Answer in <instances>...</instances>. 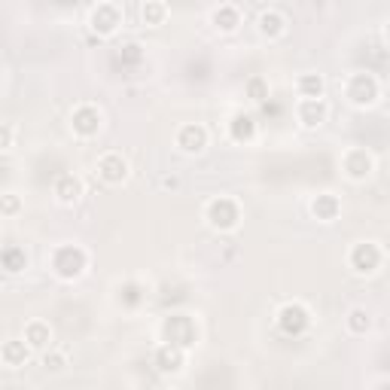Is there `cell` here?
<instances>
[{
	"instance_id": "6da1fadb",
	"label": "cell",
	"mask_w": 390,
	"mask_h": 390,
	"mask_svg": "<svg viewBox=\"0 0 390 390\" xmlns=\"http://www.w3.org/2000/svg\"><path fill=\"white\" fill-rule=\"evenodd\" d=\"M52 265H55V274L64 281L80 278L82 269H86V254L80 247H58L55 256H52Z\"/></svg>"
},
{
	"instance_id": "7a4b0ae2",
	"label": "cell",
	"mask_w": 390,
	"mask_h": 390,
	"mask_svg": "<svg viewBox=\"0 0 390 390\" xmlns=\"http://www.w3.org/2000/svg\"><path fill=\"white\" fill-rule=\"evenodd\" d=\"M208 220L213 229H220V232H229V229L238 226L241 213H238V204L232 202V198H213L208 204Z\"/></svg>"
},
{
	"instance_id": "3957f363",
	"label": "cell",
	"mask_w": 390,
	"mask_h": 390,
	"mask_svg": "<svg viewBox=\"0 0 390 390\" xmlns=\"http://www.w3.org/2000/svg\"><path fill=\"white\" fill-rule=\"evenodd\" d=\"M351 265H354L357 274H372L378 272L381 265V247L375 241H363L354 247V254H351Z\"/></svg>"
},
{
	"instance_id": "277c9868",
	"label": "cell",
	"mask_w": 390,
	"mask_h": 390,
	"mask_svg": "<svg viewBox=\"0 0 390 390\" xmlns=\"http://www.w3.org/2000/svg\"><path fill=\"white\" fill-rule=\"evenodd\" d=\"M348 98L354 104H372L378 98V82L372 80V76H366V73H357V76H351V82H348Z\"/></svg>"
},
{
	"instance_id": "5b68a950",
	"label": "cell",
	"mask_w": 390,
	"mask_h": 390,
	"mask_svg": "<svg viewBox=\"0 0 390 390\" xmlns=\"http://www.w3.org/2000/svg\"><path fill=\"white\" fill-rule=\"evenodd\" d=\"M98 174H101L107 183H122L128 177V162L119 152H107V156L98 159Z\"/></svg>"
},
{
	"instance_id": "8992f818",
	"label": "cell",
	"mask_w": 390,
	"mask_h": 390,
	"mask_svg": "<svg viewBox=\"0 0 390 390\" xmlns=\"http://www.w3.org/2000/svg\"><path fill=\"white\" fill-rule=\"evenodd\" d=\"M342 165H345V171H348V177H351V180H363V177H369L372 168H375V162H372V156H369L366 150H351Z\"/></svg>"
},
{
	"instance_id": "52a82bcc",
	"label": "cell",
	"mask_w": 390,
	"mask_h": 390,
	"mask_svg": "<svg viewBox=\"0 0 390 390\" xmlns=\"http://www.w3.org/2000/svg\"><path fill=\"white\" fill-rule=\"evenodd\" d=\"M177 147L183 152H202L208 147V132L202 125H183L177 134Z\"/></svg>"
},
{
	"instance_id": "ba28073f",
	"label": "cell",
	"mask_w": 390,
	"mask_h": 390,
	"mask_svg": "<svg viewBox=\"0 0 390 390\" xmlns=\"http://www.w3.org/2000/svg\"><path fill=\"white\" fill-rule=\"evenodd\" d=\"M281 330L284 333H302L305 326H308V311L302 308V305H284V308H281Z\"/></svg>"
},
{
	"instance_id": "9c48e42d",
	"label": "cell",
	"mask_w": 390,
	"mask_h": 390,
	"mask_svg": "<svg viewBox=\"0 0 390 390\" xmlns=\"http://www.w3.org/2000/svg\"><path fill=\"white\" fill-rule=\"evenodd\" d=\"M98 128H101V113H98L95 107H80V110L73 113V132L76 134L89 137V134H95Z\"/></svg>"
},
{
	"instance_id": "30bf717a",
	"label": "cell",
	"mask_w": 390,
	"mask_h": 390,
	"mask_svg": "<svg viewBox=\"0 0 390 390\" xmlns=\"http://www.w3.org/2000/svg\"><path fill=\"white\" fill-rule=\"evenodd\" d=\"M339 198H335L333 193H320L314 202H311V213H314L317 220H323V223H333L335 217H339Z\"/></svg>"
},
{
	"instance_id": "8fae6325",
	"label": "cell",
	"mask_w": 390,
	"mask_h": 390,
	"mask_svg": "<svg viewBox=\"0 0 390 390\" xmlns=\"http://www.w3.org/2000/svg\"><path fill=\"white\" fill-rule=\"evenodd\" d=\"M323 119H326V101H302L299 104V122L305 128H317V125H323Z\"/></svg>"
},
{
	"instance_id": "7c38bea8",
	"label": "cell",
	"mask_w": 390,
	"mask_h": 390,
	"mask_svg": "<svg viewBox=\"0 0 390 390\" xmlns=\"http://www.w3.org/2000/svg\"><path fill=\"white\" fill-rule=\"evenodd\" d=\"M156 366L162 372H180L183 369V348L177 345H162L156 351Z\"/></svg>"
},
{
	"instance_id": "4fadbf2b",
	"label": "cell",
	"mask_w": 390,
	"mask_h": 390,
	"mask_svg": "<svg viewBox=\"0 0 390 390\" xmlns=\"http://www.w3.org/2000/svg\"><path fill=\"white\" fill-rule=\"evenodd\" d=\"M55 195L61 204H73L76 198L82 195V183L73 177V174H61V177L55 180Z\"/></svg>"
},
{
	"instance_id": "5bb4252c",
	"label": "cell",
	"mask_w": 390,
	"mask_h": 390,
	"mask_svg": "<svg viewBox=\"0 0 390 390\" xmlns=\"http://www.w3.org/2000/svg\"><path fill=\"white\" fill-rule=\"evenodd\" d=\"M25 342H28V348H49L52 345V330H49V323H40V320H34V323H28V330H25Z\"/></svg>"
},
{
	"instance_id": "9a60e30c",
	"label": "cell",
	"mask_w": 390,
	"mask_h": 390,
	"mask_svg": "<svg viewBox=\"0 0 390 390\" xmlns=\"http://www.w3.org/2000/svg\"><path fill=\"white\" fill-rule=\"evenodd\" d=\"M25 360H28V345L25 342H6L3 345V363L6 366H25Z\"/></svg>"
},
{
	"instance_id": "2e32d148",
	"label": "cell",
	"mask_w": 390,
	"mask_h": 390,
	"mask_svg": "<svg viewBox=\"0 0 390 390\" xmlns=\"http://www.w3.org/2000/svg\"><path fill=\"white\" fill-rule=\"evenodd\" d=\"M299 91H302L305 101H317V98L323 95V80H320L317 73L302 76V80H299Z\"/></svg>"
},
{
	"instance_id": "e0dca14e",
	"label": "cell",
	"mask_w": 390,
	"mask_h": 390,
	"mask_svg": "<svg viewBox=\"0 0 390 390\" xmlns=\"http://www.w3.org/2000/svg\"><path fill=\"white\" fill-rule=\"evenodd\" d=\"M256 132V125H254V119L250 116H235L232 119V137L235 141H250Z\"/></svg>"
},
{
	"instance_id": "ac0fdd59",
	"label": "cell",
	"mask_w": 390,
	"mask_h": 390,
	"mask_svg": "<svg viewBox=\"0 0 390 390\" xmlns=\"http://www.w3.org/2000/svg\"><path fill=\"white\" fill-rule=\"evenodd\" d=\"M348 330L357 333V335L366 333V330H369V314H366L363 308H351V314H348Z\"/></svg>"
},
{
	"instance_id": "d6986e66",
	"label": "cell",
	"mask_w": 390,
	"mask_h": 390,
	"mask_svg": "<svg viewBox=\"0 0 390 390\" xmlns=\"http://www.w3.org/2000/svg\"><path fill=\"white\" fill-rule=\"evenodd\" d=\"M3 265H6V272H21L28 265V256H25V250H15L10 247L3 254Z\"/></svg>"
},
{
	"instance_id": "ffe728a7",
	"label": "cell",
	"mask_w": 390,
	"mask_h": 390,
	"mask_svg": "<svg viewBox=\"0 0 390 390\" xmlns=\"http://www.w3.org/2000/svg\"><path fill=\"white\" fill-rule=\"evenodd\" d=\"M43 366L49 372H61L67 366V354H64V351H49V354L43 357Z\"/></svg>"
},
{
	"instance_id": "44dd1931",
	"label": "cell",
	"mask_w": 390,
	"mask_h": 390,
	"mask_svg": "<svg viewBox=\"0 0 390 390\" xmlns=\"http://www.w3.org/2000/svg\"><path fill=\"white\" fill-rule=\"evenodd\" d=\"M250 98H254V101H265V98H269V89H265L263 80H254V82H250Z\"/></svg>"
},
{
	"instance_id": "7402d4cb",
	"label": "cell",
	"mask_w": 390,
	"mask_h": 390,
	"mask_svg": "<svg viewBox=\"0 0 390 390\" xmlns=\"http://www.w3.org/2000/svg\"><path fill=\"white\" fill-rule=\"evenodd\" d=\"M159 15H165V6H143V19H152L159 25Z\"/></svg>"
},
{
	"instance_id": "603a6c76",
	"label": "cell",
	"mask_w": 390,
	"mask_h": 390,
	"mask_svg": "<svg viewBox=\"0 0 390 390\" xmlns=\"http://www.w3.org/2000/svg\"><path fill=\"white\" fill-rule=\"evenodd\" d=\"M15 208H19V198H15L12 193H6L3 195V213H12Z\"/></svg>"
},
{
	"instance_id": "cb8c5ba5",
	"label": "cell",
	"mask_w": 390,
	"mask_h": 390,
	"mask_svg": "<svg viewBox=\"0 0 390 390\" xmlns=\"http://www.w3.org/2000/svg\"><path fill=\"white\" fill-rule=\"evenodd\" d=\"M12 147V125H3V150Z\"/></svg>"
},
{
	"instance_id": "d4e9b609",
	"label": "cell",
	"mask_w": 390,
	"mask_h": 390,
	"mask_svg": "<svg viewBox=\"0 0 390 390\" xmlns=\"http://www.w3.org/2000/svg\"><path fill=\"white\" fill-rule=\"evenodd\" d=\"M177 183H180L177 177H165V180H162V186H165V189H168V186H171V189H174V186H177Z\"/></svg>"
},
{
	"instance_id": "484cf974",
	"label": "cell",
	"mask_w": 390,
	"mask_h": 390,
	"mask_svg": "<svg viewBox=\"0 0 390 390\" xmlns=\"http://www.w3.org/2000/svg\"><path fill=\"white\" fill-rule=\"evenodd\" d=\"M387 37H390V21H387Z\"/></svg>"
}]
</instances>
